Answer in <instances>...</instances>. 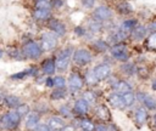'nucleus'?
Wrapping results in <instances>:
<instances>
[{"label": "nucleus", "instance_id": "nucleus-1", "mask_svg": "<svg viewBox=\"0 0 156 131\" xmlns=\"http://www.w3.org/2000/svg\"><path fill=\"white\" fill-rule=\"evenodd\" d=\"M74 46L72 45H65V46H58L54 52V57H55V64H56V73L60 74H65L68 73L72 66V53H73Z\"/></svg>", "mask_w": 156, "mask_h": 131}, {"label": "nucleus", "instance_id": "nucleus-2", "mask_svg": "<svg viewBox=\"0 0 156 131\" xmlns=\"http://www.w3.org/2000/svg\"><path fill=\"white\" fill-rule=\"evenodd\" d=\"M22 118L15 109H5L0 113V130L1 131H21Z\"/></svg>", "mask_w": 156, "mask_h": 131}, {"label": "nucleus", "instance_id": "nucleus-3", "mask_svg": "<svg viewBox=\"0 0 156 131\" xmlns=\"http://www.w3.org/2000/svg\"><path fill=\"white\" fill-rule=\"evenodd\" d=\"M20 46H21V50H22V53H23L26 61L38 62L44 56L41 46L38 41V39H35V38H29L27 40L21 41Z\"/></svg>", "mask_w": 156, "mask_h": 131}, {"label": "nucleus", "instance_id": "nucleus-4", "mask_svg": "<svg viewBox=\"0 0 156 131\" xmlns=\"http://www.w3.org/2000/svg\"><path fill=\"white\" fill-rule=\"evenodd\" d=\"M66 79H67V86H66V89L68 91V95L77 97L80 93V91L85 87L84 78H83L82 72H79V68L73 67L69 70L68 76H66Z\"/></svg>", "mask_w": 156, "mask_h": 131}, {"label": "nucleus", "instance_id": "nucleus-5", "mask_svg": "<svg viewBox=\"0 0 156 131\" xmlns=\"http://www.w3.org/2000/svg\"><path fill=\"white\" fill-rule=\"evenodd\" d=\"M94 56L95 55L91 52L89 47H85V46L74 47L71 57L72 64L76 68H85L89 64H91V62L94 61Z\"/></svg>", "mask_w": 156, "mask_h": 131}, {"label": "nucleus", "instance_id": "nucleus-6", "mask_svg": "<svg viewBox=\"0 0 156 131\" xmlns=\"http://www.w3.org/2000/svg\"><path fill=\"white\" fill-rule=\"evenodd\" d=\"M38 41H39V44H40L41 50H43L44 53H52L58 47L60 39L54 33H51L50 30L45 29V30H43V32L39 33Z\"/></svg>", "mask_w": 156, "mask_h": 131}, {"label": "nucleus", "instance_id": "nucleus-7", "mask_svg": "<svg viewBox=\"0 0 156 131\" xmlns=\"http://www.w3.org/2000/svg\"><path fill=\"white\" fill-rule=\"evenodd\" d=\"M108 55L110 57L116 62V63H122L127 62L132 57V52L129 50V46L127 42H118L110 45L108 49Z\"/></svg>", "mask_w": 156, "mask_h": 131}, {"label": "nucleus", "instance_id": "nucleus-8", "mask_svg": "<svg viewBox=\"0 0 156 131\" xmlns=\"http://www.w3.org/2000/svg\"><path fill=\"white\" fill-rule=\"evenodd\" d=\"M106 82H107V85H108V87H110V91H113V92L123 93V92L134 90L132 82H130L128 79L122 78V76H117V75H115V74H112V75L106 80Z\"/></svg>", "mask_w": 156, "mask_h": 131}, {"label": "nucleus", "instance_id": "nucleus-9", "mask_svg": "<svg viewBox=\"0 0 156 131\" xmlns=\"http://www.w3.org/2000/svg\"><path fill=\"white\" fill-rule=\"evenodd\" d=\"M44 27H45V29L54 33L58 39H63L68 34V28H67V24L65 23V21H62V19H60L55 16H52L46 22V24Z\"/></svg>", "mask_w": 156, "mask_h": 131}, {"label": "nucleus", "instance_id": "nucleus-10", "mask_svg": "<svg viewBox=\"0 0 156 131\" xmlns=\"http://www.w3.org/2000/svg\"><path fill=\"white\" fill-rule=\"evenodd\" d=\"M90 17L96 19V21H100L102 23L105 22H108V21H112L113 17H115V12H113V8L108 5H96L91 12H90Z\"/></svg>", "mask_w": 156, "mask_h": 131}, {"label": "nucleus", "instance_id": "nucleus-11", "mask_svg": "<svg viewBox=\"0 0 156 131\" xmlns=\"http://www.w3.org/2000/svg\"><path fill=\"white\" fill-rule=\"evenodd\" d=\"M94 119L98 120V123H111L112 121V114L110 107L104 102H98L95 106L91 107V112Z\"/></svg>", "mask_w": 156, "mask_h": 131}, {"label": "nucleus", "instance_id": "nucleus-12", "mask_svg": "<svg viewBox=\"0 0 156 131\" xmlns=\"http://www.w3.org/2000/svg\"><path fill=\"white\" fill-rule=\"evenodd\" d=\"M135 101L143 106L147 112H156V97L147 93L144 90H135Z\"/></svg>", "mask_w": 156, "mask_h": 131}, {"label": "nucleus", "instance_id": "nucleus-13", "mask_svg": "<svg viewBox=\"0 0 156 131\" xmlns=\"http://www.w3.org/2000/svg\"><path fill=\"white\" fill-rule=\"evenodd\" d=\"M91 70V74L94 75V78L96 79V81L100 84V82H104L106 81L112 74H113V70H112V66L105 63V62H100V63H96L93 68H90Z\"/></svg>", "mask_w": 156, "mask_h": 131}, {"label": "nucleus", "instance_id": "nucleus-14", "mask_svg": "<svg viewBox=\"0 0 156 131\" xmlns=\"http://www.w3.org/2000/svg\"><path fill=\"white\" fill-rule=\"evenodd\" d=\"M72 107V112H73V115L76 118H82V116H87L90 114L91 112V107L88 104L87 101H84L80 96H77L74 97L73 99V103L71 104Z\"/></svg>", "mask_w": 156, "mask_h": 131}, {"label": "nucleus", "instance_id": "nucleus-15", "mask_svg": "<svg viewBox=\"0 0 156 131\" xmlns=\"http://www.w3.org/2000/svg\"><path fill=\"white\" fill-rule=\"evenodd\" d=\"M52 16H54V12L51 10H48V8H35V7H32V11H30L32 21L35 24H39V25H45L46 22Z\"/></svg>", "mask_w": 156, "mask_h": 131}, {"label": "nucleus", "instance_id": "nucleus-16", "mask_svg": "<svg viewBox=\"0 0 156 131\" xmlns=\"http://www.w3.org/2000/svg\"><path fill=\"white\" fill-rule=\"evenodd\" d=\"M39 69H40V73L45 76H49V75H55L56 74V64H55V57L54 55L51 53L50 56L48 57H43L40 61H39Z\"/></svg>", "mask_w": 156, "mask_h": 131}, {"label": "nucleus", "instance_id": "nucleus-17", "mask_svg": "<svg viewBox=\"0 0 156 131\" xmlns=\"http://www.w3.org/2000/svg\"><path fill=\"white\" fill-rule=\"evenodd\" d=\"M40 121H41V115L32 109L22 120L23 130L24 131H35L38 125L40 124Z\"/></svg>", "mask_w": 156, "mask_h": 131}, {"label": "nucleus", "instance_id": "nucleus-18", "mask_svg": "<svg viewBox=\"0 0 156 131\" xmlns=\"http://www.w3.org/2000/svg\"><path fill=\"white\" fill-rule=\"evenodd\" d=\"M89 49L94 55H106L110 49V44L107 42L106 39L104 38H98L95 36L93 40H90Z\"/></svg>", "mask_w": 156, "mask_h": 131}, {"label": "nucleus", "instance_id": "nucleus-19", "mask_svg": "<svg viewBox=\"0 0 156 131\" xmlns=\"http://www.w3.org/2000/svg\"><path fill=\"white\" fill-rule=\"evenodd\" d=\"M132 119L135 124V126L138 129L143 127L147 120L150 119V115H149V112L143 107V106H138L133 109V115H132Z\"/></svg>", "mask_w": 156, "mask_h": 131}, {"label": "nucleus", "instance_id": "nucleus-20", "mask_svg": "<svg viewBox=\"0 0 156 131\" xmlns=\"http://www.w3.org/2000/svg\"><path fill=\"white\" fill-rule=\"evenodd\" d=\"M118 73L128 79V78H133V76H136V73H138V63H135L134 61H127V62H122L119 63L118 66Z\"/></svg>", "mask_w": 156, "mask_h": 131}, {"label": "nucleus", "instance_id": "nucleus-21", "mask_svg": "<svg viewBox=\"0 0 156 131\" xmlns=\"http://www.w3.org/2000/svg\"><path fill=\"white\" fill-rule=\"evenodd\" d=\"M134 6L129 0H118L115 6H113V12L123 16V17H129L134 13Z\"/></svg>", "mask_w": 156, "mask_h": 131}, {"label": "nucleus", "instance_id": "nucleus-22", "mask_svg": "<svg viewBox=\"0 0 156 131\" xmlns=\"http://www.w3.org/2000/svg\"><path fill=\"white\" fill-rule=\"evenodd\" d=\"M107 42L110 45L113 44H118V42H127V40H129V33L122 30L121 28H115L113 30L107 33V38H106Z\"/></svg>", "mask_w": 156, "mask_h": 131}, {"label": "nucleus", "instance_id": "nucleus-23", "mask_svg": "<svg viewBox=\"0 0 156 131\" xmlns=\"http://www.w3.org/2000/svg\"><path fill=\"white\" fill-rule=\"evenodd\" d=\"M149 30L146 24H141L138 23L130 32H129V41H134V42H143V40L147 36Z\"/></svg>", "mask_w": 156, "mask_h": 131}, {"label": "nucleus", "instance_id": "nucleus-24", "mask_svg": "<svg viewBox=\"0 0 156 131\" xmlns=\"http://www.w3.org/2000/svg\"><path fill=\"white\" fill-rule=\"evenodd\" d=\"M106 104H108L112 109H116V110H126V107L122 99V93L119 92L111 91L106 96Z\"/></svg>", "mask_w": 156, "mask_h": 131}, {"label": "nucleus", "instance_id": "nucleus-25", "mask_svg": "<svg viewBox=\"0 0 156 131\" xmlns=\"http://www.w3.org/2000/svg\"><path fill=\"white\" fill-rule=\"evenodd\" d=\"M5 57H7L11 61H15V62H24V56L22 53V50H21V46L18 45H7L5 49Z\"/></svg>", "mask_w": 156, "mask_h": 131}, {"label": "nucleus", "instance_id": "nucleus-26", "mask_svg": "<svg viewBox=\"0 0 156 131\" xmlns=\"http://www.w3.org/2000/svg\"><path fill=\"white\" fill-rule=\"evenodd\" d=\"M79 96H80L84 101H87L90 107L95 106V104L99 102V97H100L99 91H96L95 87H87L85 90L83 89V90L80 91Z\"/></svg>", "mask_w": 156, "mask_h": 131}, {"label": "nucleus", "instance_id": "nucleus-27", "mask_svg": "<svg viewBox=\"0 0 156 131\" xmlns=\"http://www.w3.org/2000/svg\"><path fill=\"white\" fill-rule=\"evenodd\" d=\"M45 123L49 125V127L52 131H57V130H62L63 129V126L67 124V120L55 113V114H49Z\"/></svg>", "mask_w": 156, "mask_h": 131}, {"label": "nucleus", "instance_id": "nucleus-28", "mask_svg": "<svg viewBox=\"0 0 156 131\" xmlns=\"http://www.w3.org/2000/svg\"><path fill=\"white\" fill-rule=\"evenodd\" d=\"M22 98L13 93H5L4 101H2V108L5 109H15L22 103Z\"/></svg>", "mask_w": 156, "mask_h": 131}, {"label": "nucleus", "instance_id": "nucleus-29", "mask_svg": "<svg viewBox=\"0 0 156 131\" xmlns=\"http://www.w3.org/2000/svg\"><path fill=\"white\" fill-rule=\"evenodd\" d=\"M84 25H85V28H87L94 36H98L99 34L104 33V23L100 22V21H96V19L91 18L90 16H89V18H88V21L85 22Z\"/></svg>", "mask_w": 156, "mask_h": 131}, {"label": "nucleus", "instance_id": "nucleus-30", "mask_svg": "<svg viewBox=\"0 0 156 131\" xmlns=\"http://www.w3.org/2000/svg\"><path fill=\"white\" fill-rule=\"evenodd\" d=\"M69 97L67 89H51L49 92V101L50 102H62Z\"/></svg>", "mask_w": 156, "mask_h": 131}, {"label": "nucleus", "instance_id": "nucleus-31", "mask_svg": "<svg viewBox=\"0 0 156 131\" xmlns=\"http://www.w3.org/2000/svg\"><path fill=\"white\" fill-rule=\"evenodd\" d=\"M72 32H73V34L78 38V39H85V40H88V41H90V40H93L95 36L85 28V25L84 24H78V25H74L73 27V29H72Z\"/></svg>", "mask_w": 156, "mask_h": 131}, {"label": "nucleus", "instance_id": "nucleus-32", "mask_svg": "<svg viewBox=\"0 0 156 131\" xmlns=\"http://www.w3.org/2000/svg\"><path fill=\"white\" fill-rule=\"evenodd\" d=\"M56 114H58L60 116H62L63 119H66L67 121H71L74 115L72 112V107L69 103H61L60 106H57L56 108Z\"/></svg>", "mask_w": 156, "mask_h": 131}, {"label": "nucleus", "instance_id": "nucleus-33", "mask_svg": "<svg viewBox=\"0 0 156 131\" xmlns=\"http://www.w3.org/2000/svg\"><path fill=\"white\" fill-rule=\"evenodd\" d=\"M139 23V19L138 18H135V17H126L121 23H119V25H118V28H121L122 30H124V32H127V33H129L136 24Z\"/></svg>", "mask_w": 156, "mask_h": 131}, {"label": "nucleus", "instance_id": "nucleus-34", "mask_svg": "<svg viewBox=\"0 0 156 131\" xmlns=\"http://www.w3.org/2000/svg\"><path fill=\"white\" fill-rule=\"evenodd\" d=\"M143 45L146 51L156 52V33H149L147 36L143 40Z\"/></svg>", "mask_w": 156, "mask_h": 131}, {"label": "nucleus", "instance_id": "nucleus-35", "mask_svg": "<svg viewBox=\"0 0 156 131\" xmlns=\"http://www.w3.org/2000/svg\"><path fill=\"white\" fill-rule=\"evenodd\" d=\"M122 99H123V103H124L126 109L134 107V104H135V102H136V101H135L134 90H132V91H127V92H123V93H122Z\"/></svg>", "mask_w": 156, "mask_h": 131}, {"label": "nucleus", "instance_id": "nucleus-36", "mask_svg": "<svg viewBox=\"0 0 156 131\" xmlns=\"http://www.w3.org/2000/svg\"><path fill=\"white\" fill-rule=\"evenodd\" d=\"M32 109L35 110V112H37L38 114H40L41 116H43V115H48V114L50 113V110H51L49 103H48V102H44V101H39V102H37Z\"/></svg>", "mask_w": 156, "mask_h": 131}, {"label": "nucleus", "instance_id": "nucleus-37", "mask_svg": "<svg viewBox=\"0 0 156 131\" xmlns=\"http://www.w3.org/2000/svg\"><path fill=\"white\" fill-rule=\"evenodd\" d=\"M52 80H54V87L56 89H66L67 86V79L63 74L56 73L55 75H52Z\"/></svg>", "mask_w": 156, "mask_h": 131}, {"label": "nucleus", "instance_id": "nucleus-38", "mask_svg": "<svg viewBox=\"0 0 156 131\" xmlns=\"http://www.w3.org/2000/svg\"><path fill=\"white\" fill-rule=\"evenodd\" d=\"M29 75H28V70L27 68L26 69H22L20 72H16V73H12L9 75V80L11 81H24L26 79H28Z\"/></svg>", "mask_w": 156, "mask_h": 131}, {"label": "nucleus", "instance_id": "nucleus-39", "mask_svg": "<svg viewBox=\"0 0 156 131\" xmlns=\"http://www.w3.org/2000/svg\"><path fill=\"white\" fill-rule=\"evenodd\" d=\"M15 110H16V112H17V114L23 119V118H24V116H26V115L32 110V107H30L29 104H27V103L22 102L18 107H16V108H15Z\"/></svg>", "mask_w": 156, "mask_h": 131}, {"label": "nucleus", "instance_id": "nucleus-40", "mask_svg": "<svg viewBox=\"0 0 156 131\" xmlns=\"http://www.w3.org/2000/svg\"><path fill=\"white\" fill-rule=\"evenodd\" d=\"M49 4H50V7L54 11H60L65 7L66 5V0H49Z\"/></svg>", "mask_w": 156, "mask_h": 131}, {"label": "nucleus", "instance_id": "nucleus-41", "mask_svg": "<svg viewBox=\"0 0 156 131\" xmlns=\"http://www.w3.org/2000/svg\"><path fill=\"white\" fill-rule=\"evenodd\" d=\"M32 7H35V8H48V10H51L50 7V4H49V0H35L33 1V6ZM52 11V10H51Z\"/></svg>", "mask_w": 156, "mask_h": 131}, {"label": "nucleus", "instance_id": "nucleus-42", "mask_svg": "<svg viewBox=\"0 0 156 131\" xmlns=\"http://www.w3.org/2000/svg\"><path fill=\"white\" fill-rule=\"evenodd\" d=\"M79 1H80V6L84 10H93L98 2V0H79Z\"/></svg>", "mask_w": 156, "mask_h": 131}, {"label": "nucleus", "instance_id": "nucleus-43", "mask_svg": "<svg viewBox=\"0 0 156 131\" xmlns=\"http://www.w3.org/2000/svg\"><path fill=\"white\" fill-rule=\"evenodd\" d=\"M46 89H49V90H51V89H54V80H52V75H49V76H45V79H44V84H43Z\"/></svg>", "mask_w": 156, "mask_h": 131}, {"label": "nucleus", "instance_id": "nucleus-44", "mask_svg": "<svg viewBox=\"0 0 156 131\" xmlns=\"http://www.w3.org/2000/svg\"><path fill=\"white\" fill-rule=\"evenodd\" d=\"M146 27H147L149 33H156V18H155V19H151V21L146 24Z\"/></svg>", "mask_w": 156, "mask_h": 131}, {"label": "nucleus", "instance_id": "nucleus-45", "mask_svg": "<svg viewBox=\"0 0 156 131\" xmlns=\"http://www.w3.org/2000/svg\"><path fill=\"white\" fill-rule=\"evenodd\" d=\"M35 131H52V130L49 127V125H48L46 123L40 121V124L38 125V127H37V130H35Z\"/></svg>", "mask_w": 156, "mask_h": 131}, {"label": "nucleus", "instance_id": "nucleus-46", "mask_svg": "<svg viewBox=\"0 0 156 131\" xmlns=\"http://www.w3.org/2000/svg\"><path fill=\"white\" fill-rule=\"evenodd\" d=\"M151 119V126H152V131H156V112H154Z\"/></svg>", "mask_w": 156, "mask_h": 131}, {"label": "nucleus", "instance_id": "nucleus-47", "mask_svg": "<svg viewBox=\"0 0 156 131\" xmlns=\"http://www.w3.org/2000/svg\"><path fill=\"white\" fill-rule=\"evenodd\" d=\"M150 87H151L152 91L156 92V78H154V79L151 80V82H150Z\"/></svg>", "mask_w": 156, "mask_h": 131}, {"label": "nucleus", "instance_id": "nucleus-48", "mask_svg": "<svg viewBox=\"0 0 156 131\" xmlns=\"http://www.w3.org/2000/svg\"><path fill=\"white\" fill-rule=\"evenodd\" d=\"M4 58H5V51H4V49L0 46V61L4 59Z\"/></svg>", "mask_w": 156, "mask_h": 131}, {"label": "nucleus", "instance_id": "nucleus-49", "mask_svg": "<svg viewBox=\"0 0 156 131\" xmlns=\"http://www.w3.org/2000/svg\"><path fill=\"white\" fill-rule=\"evenodd\" d=\"M4 96H5V92L0 91V107H2V101H4Z\"/></svg>", "mask_w": 156, "mask_h": 131}, {"label": "nucleus", "instance_id": "nucleus-50", "mask_svg": "<svg viewBox=\"0 0 156 131\" xmlns=\"http://www.w3.org/2000/svg\"><path fill=\"white\" fill-rule=\"evenodd\" d=\"M57 131H62V130H57Z\"/></svg>", "mask_w": 156, "mask_h": 131}, {"label": "nucleus", "instance_id": "nucleus-51", "mask_svg": "<svg viewBox=\"0 0 156 131\" xmlns=\"http://www.w3.org/2000/svg\"><path fill=\"white\" fill-rule=\"evenodd\" d=\"M33 1H35V0H32V2H33Z\"/></svg>", "mask_w": 156, "mask_h": 131}]
</instances>
